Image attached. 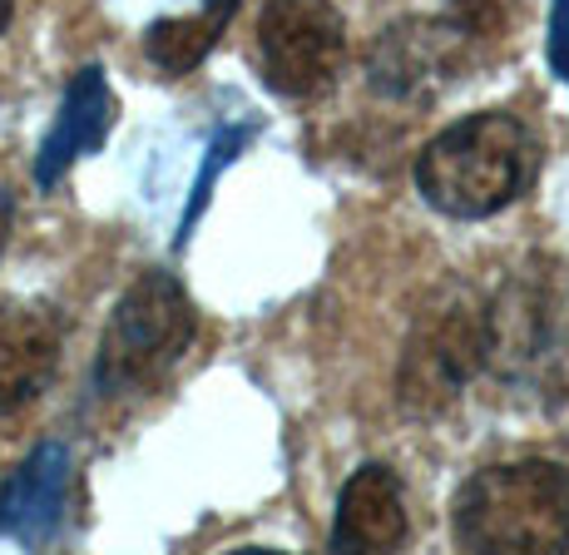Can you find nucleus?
Returning a JSON list of instances; mask_svg holds the SVG:
<instances>
[{"instance_id": "f257e3e1", "label": "nucleus", "mask_w": 569, "mask_h": 555, "mask_svg": "<svg viewBox=\"0 0 569 555\" xmlns=\"http://www.w3.org/2000/svg\"><path fill=\"white\" fill-rule=\"evenodd\" d=\"M535 135L510 110H480L446 125L416 155V189L446 219H490L535 179Z\"/></svg>"}, {"instance_id": "f03ea898", "label": "nucleus", "mask_w": 569, "mask_h": 555, "mask_svg": "<svg viewBox=\"0 0 569 555\" xmlns=\"http://www.w3.org/2000/svg\"><path fill=\"white\" fill-rule=\"evenodd\" d=\"M456 546L476 555H560L569 551V466H486L451 501Z\"/></svg>"}, {"instance_id": "7ed1b4c3", "label": "nucleus", "mask_w": 569, "mask_h": 555, "mask_svg": "<svg viewBox=\"0 0 569 555\" xmlns=\"http://www.w3.org/2000/svg\"><path fill=\"white\" fill-rule=\"evenodd\" d=\"M199 313L183 283L163 268H149L119 293L94 353V392L104 402L149 397L173 377L183 353L193 347Z\"/></svg>"}, {"instance_id": "20e7f679", "label": "nucleus", "mask_w": 569, "mask_h": 555, "mask_svg": "<svg viewBox=\"0 0 569 555\" xmlns=\"http://www.w3.org/2000/svg\"><path fill=\"white\" fill-rule=\"evenodd\" d=\"M490 367V298L470 283H441L411 318L397 367V402L416 422L446 417Z\"/></svg>"}, {"instance_id": "39448f33", "label": "nucleus", "mask_w": 569, "mask_h": 555, "mask_svg": "<svg viewBox=\"0 0 569 555\" xmlns=\"http://www.w3.org/2000/svg\"><path fill=\"white\" fill-rule=\"evenodd\" d=\"M347 65V20L332 0H262L258 70L282 100L332 90Z\"/></svg>"}, {"instance_id": "423d86ee", "label": "nucleus", "mask_w": 569, "mask_h": 555, "mask_svg": "<svg viewBox=\"0 0 569 555\" xmlns=\"http://www.w3.org/2000/svg\"><path fill=\"white\" fill-rule=\"evenodd\" d=\"M470 40L451 16H407L367 50V85L387 100H431L470 60Z\"/></svg>"}, {"instance_id": "0eeeda50", "label": "nucleus", "mask_w": 569, "mask_h": 555, "mask_svg": "<svg viewBox=\"0 0 569 555\" xmlns=\"http://www.w3.org/2000/svg\"><path fill=\"white\" fill-rule=\"evenodd\" d=\"M64 328L46 303H0V417L30 407L60 367Z\"/></svg>"}, {"instance_id": "6e6552de", "label": "nucleus", "mask_w": 569, "mask_h": 555, "mask_svg": "<svg viewBox=\"0 0 569 555\" xmlns=\"http://www.w3.org/2000/svg\"><path fill=\"white\" fill-rule=\"evenodd\" d=\"M109 129H114V90H109L100 65H84V70L70 75L60 115H54L50 135L40 139V155H36L40 189H54L84 155H94L109 139Z\"/></svg>"}, {"instance_id": "1a4fd4ad", "label": "nucleus", "mask_w": 569, "mask_h": 555, "mask_svg": "<svg viewBox=\"0 0 569 555\" xmlns=\"http://www.w3.org/2000/svg\"><path fill=\"white\" fill-rule=\"evenodd\" d=\"M70 476V452L60 442H40L0 486V536L20 541V546H46L64 521Z\"/></svg>"}, {"instance_id": "9d476101", "label": "nucleus", "mask_w": 569, "mask_h": 555, "mask_svg": "<svg viewBox=\"0 0 569 555\" xmlns=\"http://www.w3.org/2000/svg\"><path fill=\"white\" fill-rule=\"evenodd\" d=\"M407 496L391 466L367 462L347 476L342 496H337V521H332V551H352V555H371V551H397L407 546Z\"/></svg>"}, {"instance_id": "9b49d317", "label": "nucleus", "mask_w": 569, "mask_h": 555, "mask_svg": "<svg viewBox=\"0 0 569 555\" xmlns=\"http://www.w3.org/2000/svg\"><path fill=\"white\" fill-rule=\"evenodd\" d=\"M238 0H203V10L193 16H169L154 20L144 30V56L159 65L163 75H189L193 65H203V56L218 46V36L228 30Z\"/></svg>"}, {"instance_id": "f8f14e48", "label": "nucleus", "mask_w": 569, "mask_h": 555, "mask_svg": "<svg viewBox=\"0 0 569 555\" xmlns=\"http://www.w3.org/2000/svg\"><path fill=\"white\" fill-rule=\"evenodd\" d=\"M248 139H253V129L248 125H233V129H223V135L208 145V159H203V169H199V184H193V199H189V209H183V224H179V244L193 234V224L203 219V209H208V199H213V184H218V174H223L228 165H233L238 155L248 149Z\"/></svg>"}, {"instance_id": "ddd939ff", "label": "nucleus", "mask_w": 569, "mask_h": 555, "mask_svg": "<svg viewBox=\"0 0 569 555\" xmlns=\"http://www.w3.org/2000/svg\"><path fill=\"white\" fill-rule=\"evenodd\" d=\"M550 65L569 85V0H555V10H550Z\"/></svg>"}, {"instance_id": "4468645a", "label": "nucleus", "mask_w": 569, "mask_h": 555, "mask_svg": "<svg viewBox=\"0 0 569 555\" xmlns=\"http://www.w3.org/2000/svg\"><path fill=\"white\" fill-rule=\"evenodd\" d=\"M6 234H10V199L0 194V248H6Z\"/></svg>"}, {"instance_id": "2eb2a0df", "label": "nucleus", "mask_w": 569, "mask_h": 555, "mask_svg": "<svg viewBox=\"0 0 569 555\" xmlns=\"http://www.w3.org/2000/svg\"><path fill=\"white\" fill-rule=\"evenodd\" d=\"M10 16H16V0H0V36H6V26H10Z\"/></svg>"}]
</instances>
